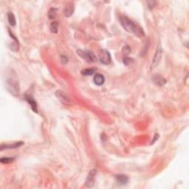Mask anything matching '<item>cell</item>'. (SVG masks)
I'll return each instance as SVG.
<instances>
[{
	"instance_id": "cell-20",
	"label": "cell",
	"mask_w": 189,
	"mask_h": 189,
	"mask_svg": "<svg viewBox=\"0 0 189 189\" xmlns=\"http://www.w3.org/2000/svg\"><path fill=\"white\" fill-rule=\"evenodd\" d=\"M132 62H133V60H132V59H131V58L126 57L123 59V63H124L125 65H129Z\"/></svg>"
},
{
	"instance_id": "cell-16",
	"label": "cell",
	"mask_w": 189,
	"mask_h": 189,
	"mask_svg": "<svg viewBox=\"0 0 189 189\" xmlns=\"http://www.w3.org/2000/svg\"><path fill=\"white\" fill-rule=\"evenodd\" d=\"M56 11H57V9L56 8H52L50 9L49 12H48V17H49L50 19H52L55 17L56 16Z\"/></svg>"
},
{
	"instance_id": "cell-21",
	"label": "cell",
	"mask_w": 189,
	"mask_h": 189,
	"mask_svg": "<svg viewBox=\"0 0 189 189\" xmlns=\"http://www.w3.org/2000/svg\"><path fill=\"white\" fill-rule=\"evenodd\" d=\"M147 4H148V7H149L150 9H151V8H154V5H156V2H154V1H148Z\"/></svg>"
},
{
	"instance_id": "cell-17",
	"label": "cell",
	"mask_w": 189,
	"mask_h": 189,
	"mask_svg": "<svg viewBox=\"0 0 189 189\" xmlns=\"http://www.w3.org/2000/svg\"><path fill=\"white\" fill-rule=\"evenodd\" d=\"M95 72V69L89 68V69H85L82 70L81 74L84 75H92Z\"/></svg>"
},
{
	"instance_id": "cell-6",
	"label": "cell",
	"mask_w": 189,
	"mask_h": 189,
	"mask_svg": "<svg viewBox=\"0 0 189 189\" xmlns=\"http://www.w3.org/2000/svg\"><path fill=\"white\" fill-rule=\"evenodd\" d=\"M96 170H92L89 172L88 175L87 179L86 180V186L87 188H92L95 184V180H96Z\"/></svg>"
},
{
	"instance_id": "cell-2",
	"label": "cell",
	"mask_w": 189,
	"mask_h": 189,
	"mask_svg": "<svg viewBox=\"0 0 189 189\" xmlns=\"http://www.w3.org/2000/svg\"><path fill=\"white\" fill-rule=\"evenodd\" d=\"M7 88L8 90L11 92V94L14 96H18V92H19V87H18V83L17 81L14 79H8L7 81Z\"/></svg>"
},
{
	"instance_id": "cell-12",
	"label": "cell",
	"mask_w": 189,
	"mask_h": 189,
	"mask_svg": "<svg viewBox=\"0 0 189 189\" xmlns=\"http://www.w3.org/2000/svg\"><path fill=\"white\" fill-rule=\"evenodd\" d=\"M56 96L59 98L61 100V101L64 104H68V103L69 102V99L68 98L67 96H66V94L64 93L62 91H57L56 92Z\"/></svg>"
},
{
	"instance_id": "cell-18",
	"label": "cell",
	"mask_w": 189,
	"mask_h": 189,
	"mask_svg": "<svg viewBox=\"0 0 189 189\" xmlns=\"http://www.w3.org/2000/svg\"><path fill=\"white\" fill-rule=\"evenodd\" d=\"M1 163H11V162H13L14 160V158L13 157H2V158H1Z\"/></svg>"
},
{
	"instance_id": "cell-22",
	"label": "cell",
	"mask_w": 189,
	"mask_h": 189,
	"mask_svg": "<svg viewBox=\"0 0 189 189\" xmlns=\"http://www.w3.org/2000/svg\"><path fill=\"white\" fill-rule=\"evenodd\" d=\"M62 63L66 64L67 62V57H64V56H62Z\"/></svg>"
},
{
	"instance_id": "cell-4",
	"label": "cell",
	"mask_w": 189,
	"mask_h": 189,
	"mask_svg": "<svg viewBox=\"0 0 189 189\" xmlns=\"http://www.w3.org/2000/svg\"><path fill=\"white\" fill-rule=\"evenodd\" d=\"M99 60L103 64H109L111 63V55L109 51L101 50L99 52Z\"/></svg>"
},
{
	"instance_id": "cell-1",
	"label": "cell",
	"mask_w": 189,
	"mask_h": 189,
	"mask_svg": "<svg viewBox=\"0 0 189 189\" xmlns=\"http://www.w3.org/2000/svg\"><path fill=\"white\" fill-rule=\"evenodd\" d=\"M120 24H121L122 27L126 30L127 32L132 33H134V35H137V37H143L145 35L144 32H143V29L138 25L134 24V22L130 20L128 17L126 16H120Z\"/></svg>"
},
{
	"instance_id": "cell-5",
	"label": "cell",
	"mask_w": 189,
	"mask_h": 189,
	"mask_svg": "<svg viewBox=\"0 0 189 189\" xmlns=\"http://www.w3.org/2000/svg\"><path fill=\"white\" fill-rule=\"evenodd\" d=\"M162 48L161 47L159 46L157 47V50H156L155 54H154V56L153 58L152 61V64H151V69H154L156 67H157V65L159 64V63L160 62V60H161L162 58Z\"/></svg>"
},
{
	"instance_id": "cell-7",
	"label": "cell",
	"mask_w": 189,
	"mask_h": 189,
	"mask_svg": "<svg viewBox=\"0 0 189 189\" xmlns=\"http://www.w3.org/2000/svg\"><path fill=\"white\" fill-rule=\"evenodd\" d=\"M25 100L27 101L28 103L31 106V108L33 110V112H38V109H37V103L35 102V101L34 100L32 96H30V95H25Z\"/></svg>"
},
{
	"instance_id": "cell-15",
	"label": "cell",
	"mask_w": 189,
	"mask_h": 189,
	"mask_svg": "<svg viewBox=\"0 0 189 189\" xmlns=\"http://www.w3.org/2000/svg\"><path fill=\"white\" fill-rule=\"evenodd\" d=\"M58 22L54 21L52 23L50 24V31L52 33H58Z\"/></svg>"
},
{
	"instance_id": "cell-14",
	"label": "cell",
	"mask_w": 189,
	"mask_h": 189,
	"mask_svg": "<svg viewBox=\"0 0 189 189\" xmlns=\"http://www.w3.org/2000/svg\"><path fill=\"white\" fill-rule=\"evenodd\" d=\"M8 20L10 25H11V26H15L16 24L15 16H14V14L13 13L10 12L8 13Z\"/></svg>"
},
{
	"instance_id": "cell-19",
	"label": "cell",
	"mask_w": 189,
	"mask_h": 189,
	"mask_svg": "<svg viewBox=\"0 0 189 189\" xmlns=\"http://www.w3.org/2000/svg\"><path fill=\"white\" fill-rule=\"evenodd\" d=\"M130 52L131 48L129 45H126V46L123 47V49H122V52H123L124 55H128L129 53H130Z\"/></svg>"
},
{
	"instance_id": "cell-23",
	"label": "cell",
	"mask_w": 189,
	"mask_h": 189,
	"mask_svg": "<svg viewBox=\"0 0 189 189\" xmlns=\"http://www.w3.org/2000/svg\"><path fill=\"white\" fill-rule=\"evenodd\" d=\"M157 138H158V134H155V138H154V140H152V143H151V144H152V143H154V142H155V141H156V140H157Z\"/></svg>"
},
{
	"instance_id": "cell-13",
	"label": "cell",
	"mask_w": 189,
	"mask_h": 189,
	"mask_svg": "<svg viewBox=\"0 0 189 189\" xmlns=\"http://www.w3.org/2000/svg\"><path fill=\"white\" fill-rule=\"evenodd\" d=\"M115 178L120 185H126L129 181L128 177L126 175H123V174H118V175L116 176Z\"/></svg>"
},
{
	"instance_id": "cell-3",
	"label": "cell",
	"mask_w": 189,
	"mask_h": 189,
	"mask_svg": "<svg viewBox=\"0 0 189 189\" xmlns=\"http://www.w3.org/2000/svg\"><path fill=\"white\" fill-rule=\"evenodd\" d=\"M78 55L80 56L81 58L86 60V62H96V55H94L92 52H88V51H83L81 50H77Z\"/></svg>"
},
{
	"instance_id": "cell-10",
	"label": "cell",
	"mask_w": 189,
	"mask_h": 189,
	"mask_svg": "<svg viewBox=\"0 0 189 189\" xmlns=\"http://www.w3.org/2000/svg\"><path fill=\"white\" fill-rule=\"evenodd\" d=\"M24 144L23 142H16L13 144H2L1 146V151H2L5 149H16V148L20 147Z\"/></svg>"
},
{
	"instance_id": "cell-11",
	"label": "cell",
	"mask_w": 189,
	"mask_h": 189,
	"mask_svg": "<svg viewBox=\"0 0 189 189\" xmlns=\"http://www.w3.org/2000/svg\"><path fill=\"white\" fill-rule=\"evenodd\" d=\"M153 81L157 86H163L166 83V79L162 77V76H160V75H154V78H153Z\"/></svg>"
},
{
	"instance_id": "cell-8",
	"label": "cell",
	"mask_w": 189,
	"mask_h": 189,
	"mask_svg": "<svg viewBox=\"0 0 189 189\" xmlns=\"http://www.w3.org/2000/svg\"><path fill=\"white\" fill-rule=\"evenodd\" d=\"M74 9H75V8H74L73 2H69V3L66 5V7H65V9H64L65 16L67 17L71 16L72 15V13H73Z\"/></svg>"
},
{
	"instance_id": "cell-9",
	"label": "cell",
	"mask_w": 189,
	"mask_h": 189,
	"mask_svg": "<svg viewBox=\"0 0 189 189\" xmlns=\"http://www.w3.org/2000/svg\"><path fill=\"white\" fill-rule=\"evenodd\" d=\"M93 80H94V82H95V84H96V85H98V86L103 85L105 81L104 76H103L102 74H100V73L96 74L95 76H94Z\"/></svg>"
}]
</instances>
